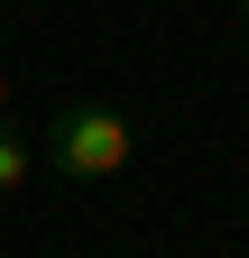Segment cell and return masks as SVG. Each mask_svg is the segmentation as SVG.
Masks as SVG:
<instances>
[{
	"label": "cell",
	"mask_w": 249,
	"mask_h": 258,
	"mask_svg": "<svg viewBox=\"0 0 249 258\" xmlns=\"http://www.w3.org/2000/svg\"><path fill=\"white\" fill-rule=\"evenodd\" d=\"M240 55H249V37H240Z\"/></svg>",
	"instance_id": "cell-4"
},
{
	"label": "cell",
	"mask_w": 249,
	"mask_h": 258,
	"mask_svg": "<svg viewBox=\"0 0 249 258\" xmlns=\"http://www.w3.org/2000/svg\"><path fill=\"white\" fill-rule=\"evenodd\" d=\"M130 157H139V129H130V111H111V102H65L46 120V166L65 184H120Z\"/></svg>",
	"instance_id": "cell-1"
},
{
	"label": "cell",
	"mask_w": 249,
	"mask_h": 258,
	"mask_svg": "<svg viewBox=\"0 0 249 258\" xmlns=\"http://www.w3.org/2000/svg\"><path fill=\"white\" fill-rule=\"evenodd\" d=\"M240 10H249V0H240Z\"/></svg>",
	"instance_id": "cell-5"
},
{
	"label": "cell",
	"mask_w": 249,
	"mask_h": 258,
	"mask_svg": "<svg viewBox=\"0 0 249 258\" xmlns=\"http://www.w3.org/2000/svg\"><path fill=\"white\" fill-rule=\"evenodd\" d=\"M28 175H37V148H28L19 129H10V120H0V194H19Z\"/></svg>",
	"instance_id": "cell-2"
},
{
	"label": "cell",
	"mask_w": 249,
	"mask_h": 258,
	"mask_svg": "<svg viewBox=\"0 0 249 258\" xmlns=\"http://www.w3.org/2000/svg\"><path fill=\"white\" fill-rule=\"evenodd\" d=\"M0 111H10V64H0Z\"/></svg>",
	"instance_id": "cell-3"
}]
</instances>
